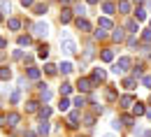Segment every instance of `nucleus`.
<instances>
[{
  "label": "nucleus",
  "mask_w": 151,
  "mask_h": 137,
  "mask_svg": "<svg viewBox=\"0 0 151 137\" xmlns=\"http://www.w3.org/2000/svg\"><path fill=\"white\" fill-rule=\"evenodd\" d=\"M130 65H132V60L128 58V56H121V58H119L116 63H114L112 72H114V75H123V72H126V70H128Z\"/></svg>",
  "instance_id": "obj_1"
},
{
  "label": "nucleus",
  "mask_w": 151,
  "mask_h": 137,
  "mask_svg": "<svg viewBox=\"0 0 151 137\" xmlns=\"http://www.w3.org/2000/svg\"><path fill=\"white\" fill-rule=\"evenodd\" d=\"M60 49L68 54V56H72L77 51V44H75V39H70V37H60Z\"/></svg>",
  "instance_id": "obj_2"
},
{
  "label": "nucleus",
  "mask_w": 151,
  "mask_h": 137,
  "mask_svg": "<svg viewBox=\"0 0 151 137\" xmlns=\"http://www.w3.org/2000/svg\"><path fill=\"white\" fill-rule=\"evenodd\" d=\"M35 35L37 37H47L49 35V23H35Z\"/></svg>",
  "instance_id": "obj_3"
},
{
  "label": "nucleus",
  "mask_w": 151,
  "mask_h": 137,
  "mask_svg": "<svg viewBox=\"0 0 151 137\" xmlns=\"http://www.w3.org/2000/svg\"><path fill=\"white\" fill-rule=\"evenodd\" d=\"M77 88H79L81 93H88V91L93 88V81H88V79H79V81H77Z\"/></svg>",
  "instance_id": "obj_4"
},
{
  "label": "nucleus",
  "mask_w": 151,
  "mask_h": 137,
  "mask_svg": "<svg viewBox=\"0 0 151 137\" xmlns=\"http://www.w3.org/2000/svg\"><path fill=\"white\" fill-rule=\"evenodd\" d=\"M77 30H81V33H88L91 30V23L86 19H77Z\"/></svg>",
  "instance_id": "obj_5"
},
{
  "label": "nucleus",
  "mask_w": 151,
  "mask_h": 137,
  "mask_svg": "<svg viewBox=\"0 0 151 137\" xmlns=\"http://www.w3.org/2000/svg\"><path fill=\"white\" fill-rule=\"evenodd\" d=\"M98 28H100V30H105V33H107V30H109V28H112V21L107 19V16H102V19H98Z\"/></svg>",
  "instance_id": "obj_6"
},
{
  "label": "nucleus",
  "mask_w": 151,
  "mask_h": 137,
  "mask_svg": "<svg viewBox=\"0 0 151 137\" xmlns=\"http://www.w3.org/2000/svg\"><path fill=\"white\" fill-rule=\"evenodd\" d=\"M105 77H107V72L102 67H95L93 70V81H105Z\"/></svg>",
  "instance_id": "obj_7"
},
{
  "label": "nucleus",
  "mask_w": 151,
  "mask_h": 137,
  "mask_svg": "<svg viewBox=\"0 0 151 137\" xmlns=\"http://www.w3.org/2000/svg\"><path fill=\"white\" fill-rule=\"evenodd\" d=\"M121 107H123V109L135 107V98H132V95H123V98H121Z\"/></svg>",
  "instance_id": "obj_8"
},
{
  "label": "nucleus",
  "mask_w": 151,
  "mask_h": 137,
  "mask_svg": "<svg viewBox=\"0 0 151 137\" xmlns=\"http://www.w3.org/2000/svg\"><path fill=\"white\" fill-rule=\"evenodd\" d=\"M68 121H70V123H68L70 128H77V126H79V112H70Z\"/></svg>",
  "instance_id": "obj_9"
},
{
  "label": "nucleus",
  "mask_w": 151,
  "mask_h": 137,
  "mask_svg": "<svg viewBox=\"0 0 151 137\" xmlns=\"http://www.w3.org/2000/svg\"><path fill=\"white\" fill-rule=\"evenodd\" d=\"M58 67H60V72H63V75H70V72H72V70H75V67H72V63H70V60H63V63H60V65H58Z\"/></svg>",
  "instance_id": "obj_10"
},
{
  "label": "nucleus",
  "mask_w": 151,
  "mask_h": 137,
  "mask_svg": "<svg viewBox=\"0 0 151 137\" xmlns=\"http://www.w3.org/2000/svg\"><path fill=\"white\" fill-rule=\"evenodd\" d=\"M19 121H21V116L17 112H9V114H7V123H9V126H17Z\"/></svg>",
  "instance_id": "obj_11"
},
{
  "label": "nucleus",
  "mask_w": 151,
  "mask_h": 137,
  "mask_svg": "<svg viewBox=\"0 0 151 137\" xmlns=\"http://www.w3.org/2000/svg\"><path fill=\"white\" fill-rule=\"evenodd\" d=\"M132 114H135V116H142V114H147L144 105H142V102H135V107H132Z\"/></svg>",
  "instance_id": "obj_12"
},
{
  "label": "nucleus",
  "mask_w": 151,
  "mask_h": 137,
  "mask_svg": "<svg viewBox=\"0 0 151 137\" xmlns=\"http://www.w3.org/2000/svg\"><path fill=\"white\" fill-rule=\"evenodd\" d=\"M40 95H42V100H51V91L44 84H40Z\"/></svg>",
  "instance_id": "obj_13"
},
{
  "label": "nucleus",
  "mask_w": 151,
  "mask_h": 137,
  "mask_svg": "<svg viewBox=\"0 0 151 137\" xmlns=\"http://www.w3.org/2000/svg\"><path fill=\"white\" fill-rule=\"evenodd\" d=\"M37 133H40V135H44V137L49 135V121H42V123H40V126H37Z\"/></svg>",
  "instance_id": "obj_14"
},
{
  "label": "nucleus",
  "mask_w": 151,
  "mask_h": 137,
  "mask_svg": "<svg viewBox=\"0 0 151 137\" xmlns=\"http://www.w3.org/2000/svg\"><path fill=\"white\" fill-rule=\"evenodd\" d=\"M37 105L40 102H35V100H28V102H26V112H40Z\"/></svg>",
  "instance_id": "obj_15"
},
{
  "label": "nucleus",
  "mask_w": 151,
  "mask_h": 137,
  "mask_svg": "<svg viewBox=\"0 0 151 137\" xmlns=\"http://www.w3.org/2000/svg\"><path fill=\"white\" fill-rule=\"evenodd\" d=\"M70 19H72V12L70 9H63L60 12V23H70Z\"/></svg>",
  "instance_id": "obj_16"
},
{
  "label": "nucleus",
  "mask_w": 151,
  "mask_h": 137,
  "mask_svg": "<svg viewBox=\"0 0 151 137\" xmlns=\"http://www.w3.org/2000/svg\"><path fill=\"white\" fill-rule=\"evenodd\" d=\"M7 26H9V30H19V28H21V19H9V21H7Z\"/></svg>",
  "instance_id": "obj_17"
},
{
  "label": "nucleus",
  "mask_w": 151,
  "mask_h": 137,
  "mask_svg": "<svg viewBox=\"0 0 151 137\" xmlns=\"http://www.w3.org/2000/svg\"><path fill=\"white\" fill-rule=\"evenodd\" d=\"M100 58H102V60H107V63H109V60H114V51H112V49H105V51L100 54Z\"/></svg>",
  "instance_id": "obj_18"
},
{
  "label": "nucleus",
  "mask_w": 151,
  "mask_h": 137,
  "mask_svg": "<svg viewBox=\"0 0 151 137\" xmlns=\"http://www.w3.org/2000/svg\"><path fill=\"white\" fill-rule=\"evenodd\" d=\"M102 12H105V14H114V12H116V7H114L112 2H102Z\"/></svg>",
  "instance_id": "obj_19"
},
{
  "label": "nucleus",
  "mask_w": 151,
  "mask_h": 137,
  "mask_svg": "<svg viewBox=\"0 0 151 137\" xmlns=\"http://www.w3.org/2000/svg\"><path fill=\"white\" fill-rule=\"evenodd\" d=\"M70 93H72V84H63V86H60V95L65 98V95H70Z\"/></svg>",
  "instance_id": "obj_20"
},
{
  "label": "nucleus",
  "mask_w": 151,
  "mask_h": 137,
  "mask_svg": "<svg viewBox=\"0 0 151 137\" xmlns=\"http://www.w3.org/2000/svg\"><path fill=\"white\" fill-rule=\"evenodd\" d=\"M37 56L40 58H47V56H49V47H47V44H42V47L37 49Z\"/></svg>",
  "instance_id": "obj_21"
},
{
  "label": "nucleus",
  "mask_w": 151,
  "mask_h": 137,
  "mask_svg": "<svg viewBox=\"0 0 151 137\" xmlns=\"http://www.w3.org/2000/svg\"><path fill=\"white\" fill-rule=\"evenodd\" d=\"M70 105H72V102H70L68 98H60V105H58V109H60V112H68V107H70Z\"/></svg>",
  "instance_id": "obj_22"
},
{
  "label": "nucleus",
  "mask_w": 151,
  "mask_h": 137,
  "mask_svg": "<svg viewBox=\"0 0 151 137\" xmlns=\"http://www.w3.org/2000/svg\"><path fill=\"white\" fill-rule=\"evenodd\" d=\"M40 116H42V121L49 118V116H51V107H40Z\"/></svg>",
  "instance_id": "obj_23"
},
{
  "label": "nucleus",
  "mask_w": 151,
  "mask_h": 137,
  "mask_svg": "<svg viewBox=\"0 0 151 137\" xmlns=\"http://www.w3.org/2000/svg\"><path fill=\"white\" fill-rule=\"evenodd\" d=\"M75 14H79V19H81V16L86 14V7H84L81 2H77V5H75Z\"/></svg>",
  "instance_id": "obj_24"
},
{
  "label": "nucleus",
  "mask_w": 151,
  "mask_h": 137,
  "mask_svg": "<svg viewBox=\"0 0 151 137\" xmlns=\"http://www.w3.org/2000/svg\"><path fill=\"white\" fill-rule=\"evenodd\" d=\"M0 79H12V70L9 67H0Z\"/></svg>",
  "instance_id": "obj_25"
},
{
  "label": "nucleus",
  "mask_w": 151,
  "mask_h": 137,
  "mask_svg": "<svg viewBox=\"0 0 151 137\" xmlns=\"http://www.w3.org/2000/svg\"><path fill=\"white\" fill-rule=\"evenodd\" d=\"M112 37L116 39V42H123V37H126V35H123V30H121V28H116V30L112 33Z\"/></svg>",
  "instance_id": "obj_26"
},
{
  "label": "nucleus",
  "mask_w": 151,
  "mask_h": 137,
  "mask_svg": "<svg viewBox=\"0 0 151 137\" xmlns=\"http://www.w3.org/2000/svg\"><path fill=\"white\" fill-rule=\"evenodd\" d=\"M123 88H126V91H132V88H135V79H123Z\"/></svg>",
  "instance_id": "obj_27"
},
{
  "label": "nucleus",
  "mask_w": 151,
  "mask_h": 137,
  "mask_svg": "<svg viewBox=\"0 0 151 137\" xmlns=\"http://www.w3.org/2000/svg\"><path fill=\"white\" fill-rule=\"evenodd\" d=\"M119 12H123V14H128V12H130V5H128L126 0H121V2H119Z\"/></svg>",
  "instance_id": "obj_28"
},
{
  "label": "nucleus",
  "mask_w": 151,
  "mask_h": 137,
  "mask_svg": "<svg viewBox=\"0 0 151 137\" xmlns=\"http://www.w3.org/2000/svg\"><path fill=\"white\" fill-rule=\"evenodd\" d=\"M126 26H128V30H130L132 35H137V30H139V26H137V23H135V21H128V23H126Z\"/></svg>",
  "instance_id": "obj_29"
},
{
  "label": "nucleus",
  "mask_w": 151,
  "mask_h": 137,
  "mask_svg": "<svg viewBox=\"0 0 151 137\" xmlns=\"http://www.w3.org/2000/svg\"><path fill=\"white\" fill-rule=\"evenodd\" d=\"M37 77H40L37 67H28V79H37Z\"/></svg>",
  "instance_id": "obj_30"
},
{
  "label": "nucleus",
  "mask_w": 151,
  "mask_h": 137,
  "mask_svg": "<svg viewBox=\"0 0 151 137\" xmlns=\"http://www.w3.org/2000/svg\"><path fill=\"white\" fill-rule=\"evenodd\" d=\"M44 72H47V75H56V65H54V63H47V65H44Z\"/></svg>",
  "instance_id": "obj_31"
},
{
  "label": "nucleus",
  "mask_w": 151,
  "mask_h": 137,
  "mask_svg": "<svg viewBox=\"0 0 151 137\" xmlns=\"http://www.w3.org/2000/svg\"><path fill=\"white\" fill-rule=\"evenodd\" d=\"M9 9H12L9 0H2V2H0V12H9Z\"/></svg>",
  "instance_id": "obj_32"
},
{
  "label": "nucleus",
  "mask_w": 151,
  "mask_h": 137,
  "mask_svg": "<svg viewBox=\"0 0 151 137\" xmlns=\"http://www.w3.org/2000/svg\"><path fill=\"white\" fill-rule=\"evenodd\" d=\"M19 44L21 47H28V44H30V37H28V35H19Z\"/></svg>",
  "instance_id": "obj_33"
},
{
  "label": "nucleus",
  "mask_w": 151,
  "mask_h": 137,
  "mask_svg": "<svg viewBox=\"0 0 151 137\" xmlns=\"http://www.w3.org/2000/svg\"><path fill=\"white\" fill-rule=\"evenodd\" d=\"M112 128H114V130H121V128H123V121H121V118H114V121H112Z\"/></svg>",
  "instance_id": "obj_34"
},
{
  "label": "nucleus",
  "mask_w": 151,
  "mask_h": 137,
  "mask_svg": "<svg viewBox=\"0 0 151 137\" xmlns=\"http://www.w3.org/2000/svg\"><path fill=\"white\" fill-rule=\"evenodd\" d=\"M75 105H77V107H84V105H86V98H84V95H77V98H75Z\"/></svg>",
  "instance_id": "obj_35"
},
{
  "label": "nucleus",
  "mask_w": 151,
  "mask_h": 137,
  "mask_svg": "<svg viewBox=\"0 0 151 137\" xmlns=\"http://www.w3.org/2000/svg\"><path fill=\"white\" fill-rule=\"evenodd\" d=\"M135 16H137L139 21H144L147 19V12H144V9H135Z\"/></svg>",
  "instance_id": "obj_36"
},
{
  "label": "nucleus",
  "mask_w": 151,
  "mask_h": 137,
  "mask_svg": "<svg viewBox=\"0 0 151 137\" xmlns=\"http://www.w3.org/2000/svg\"><path fill=\"white\" fill-rule=\"evenodd\" d=\"M35 14H47V5H37L35 7Z\"/></svg>",
  "instance_id": "obj_37"
},
{
  "label": "nucleus",
  "mask_w": 151,
  "mask_h": 137,
  "mask_svg": "<svg viewBox=\"0 0 151 137\" xmlns=\"http://www.w3.org/2000/svg\"><path fill=\"white\" fill-rule=\"evenodd\" d=\"M107 100H109V102H112V100H116V91H114V88H109V91H107Z\"/></svg>",
  "instance_id": "obj_38"
},
{
  "label": "nucleus",
  "mask_w": 151,
  "mask_h": 137,
  "mask_svg": "<svg viewBox=\"0 0 151 137\" xmlns=\"http://www.w3.org/2000/svg\"><path fill=\"white\" fill-rule=\"evenodd\" d=\"M84 121H86V126H88V128H91V126H93V123H95V116H91V114H88V116L84 118Z\"/></svg>",
  "instance_id": "obj_39"
},
{
  "label": "nucleus",
  "mask_w": 151,
  "mask_h": 137,
  "mask_svg": "<svg viewBox=\"0 0 151 137\" xmlns=\"http://www.w3.org/2000/svg\"><path fill=\"white\" fill-rule=\"evenodd\" d=\"M137 77H142V67H135L132 70V79H137Z\"/></svg>",
  "instance_id": "obj_40"
},
{
  "label": "nucleus",
  "mask_w": 151,
  "mask_h": 137,
  "mask_svg": "<svg viewBox=\"0 0 151 137\" xmlns=\"http://www.w3.org/2000/svg\"><path fill=\"white\" fill-rule=\"evenodd\" d=\"M142 37H144V42H151V30H144V33H142Z\"/></svg>",
  "instance_id": "obj_41"
},
{
  "label": "nucleus",
  "mask_w": 151,
  "mask_h": 137,
  "mask_svg": "<svg viewBox=\"0 0 151 137\" xmlns=\"http://www.w3.org/2000/svg\"><path fill=\"white\" fill-rule=\"evenodd\" d=\"M142 86H147V88H151V77H144V79H142Z\"/></svg>",
  "instance_id": "obj_42"
},
{
  "label": "nucleus",
  "mask_w": 151,
  "mask_h": 137,
  "mask_svg": "<svg viewBox=\"0 0 151 137\" xmlns=\"http://www.w3.org/2000/svg\"><path fill=\"white\" fill-rule=\"evenodd\" d=\"M95 37H98V39H102V37H107V33H105V30H100V28H98V33H95Z\"/></svg>",
  "instance_id": "obj_43"
},
{
  "label": "nucleus",
  "mask_w": 151,
  "mask_h": 137,
  "mask_svg": "<svg viewBox=\"0 0 151 137\" xmlns=\"http://www.w3.org/2000/svg\"><path fill=\"white\" fill-rule=\"evenodd\" d=\"M21 100V95H19V91H17V93H12V102H14V105H17V102H19Z\"/></svg>",
  "instance_id": "obj_44"
},
{
  "label": "nucleus",
  "mask_w": 151,
  "mask_h": 137,
  "mask_svg": "<svg viewBox=\"0 0 151 137\" xmlns=\"http://www.w3.org/2000/svg\"><path fill=\"white\" fill-rule=\"evenodd\" d=\"M33 2H35V0H21V5H23V7H30Z\"/></svg>",
  "instance_id": "obj_45"
},
{
  "label": "nucleus",
  "mask_w": 151,
  "mask_h": 137,
  "mask_svg": "<svg viewBox=\"0 0 151 137\" xmlns=\"http://www.w3.org/2000/svg\"><path fill=\"white\" fill-rule=\"evenodd\" d=\"M23 137H37V135H35V133H30V130H26V133H23Z\"/></svg>",
  "instance_id": "obj_46"
},
{
  "label": "nucleus",
  "mask_w": 151,
  "mask_h": 137,
  "mask_svg": "<svg viewBox=\"0 0 151 137\" xmlns=\"http://www.w3.org/2000/svg\"><path fill=\"white\" fill-rule=\"evenodd\" d=\"M5 44H7V39H5V37H0V49H2Z\"/></svg>",
  "instance_id": "obj_47"
},
{
  "label": "nucleus",
  "mask_w": 151,
  "mask_h": 137,
  "mask_svg": "<svg viewBox=\"0 0 151 137\" xmlns=\"http://www.w3.org/2000/svg\"><path fill=\"white\" fill-rule=\"evenodd\" d=\"M144 137H151V130H144Z\"/></svg>",
  "instance_id": "obj_48"
},
{
  "label": "nucleus",
  "mask_w": 151,
  "mask_h": 137,
  "mask_svg": "<svg viewBox=\"0 0 151 137\" xmlns=\"http://www.w3.org/2000/svg\"><path fill=\"white\" fill-rule=\"evenodd\" d=\"M2 121H7V116H2V114H0V123H2Z\"/></svg>",
  "instance_id": "obj_49"
},
{
  "label": "nucleus",
  "mask_w": 151,
  "mask_h": 137,
  "mask_svg": "<svg viewBox=\"0 0 151 137\" xmlns=\"http://www.w3.org/2000/svg\"><path fill=\"white\" fill-rule=\"evenodd\" d=\"M68 2H70V0H60V5H68Z\"/></svg>",
  "instance_id": "obj_50"
},
{
  "label": "nucleus",
  "mask_w": 151,
  "mask_h": 137,
  "mask_svg": "<svg viewBox=\"0 0 151 137\" xmlns=\"http://www.w3.org/2000/svg\"><path fill=\"white\" fill-rule=\"evenodd\" d=\"M147 116H149V118H151V109H147Z\"/></svg>",
  "instance_id": "obj_51"
},
{
  "label": "nucleus",
  "mask_w": 151,
  "mask_h": 137,
  "mask_svg": "<svg viewBox=\"0 0 151 137\" xmlns=\"http://www.w3.org/2000/svg\"><path fill=\"white\" fill-rule=\"evenodd\" d=\"M88 2H91V5H93V2H98V0H88Z\"/></svg>",
  "instance_id": "obj_52"
},
{
  "label": "nucleus",
  "mask_w": 151,
  "mask_h": 137,
  "mask_svg": "<svg viewBox=\"0 0 151 137\" xmlns=\"http://www.w3.org/2000/svg\"><path fill=\"white\" fill-rule=\"evenodd\" d=\"M102 137H114V135H102Z\"/></svg>",
  "instance_id": "obj_53"
},
{
  "label": "nucleus",
  "mask_w": 151,
  "mask_h": 137,
  "mask_svg": "<svg viewBox=\"0 0 151 137\" xmlns=\"http://www.w3.org/2000/svg\"><path fill=\"white\" fill-rule=\"evenodd\" d=\"M0 19H2V12H0Z\"/></svg>",
  "instance_id": "obj_54"
},
{
  "label": "nucleus",
  "mask_w": 151,
  "mask_h": 137,
  "mask_svg": "<svg viewBox=\"0 0 151 137\" xmlns=\"http://www.w3.org/2000/svg\"><path fill=\"white\" fill-rule=\"evenodd\" d=\"M149 26H151V21H149Z\"/></svg>",
  "instance_id": "obj_55"
},
{
  "label": "nucleus",
  "mask_w": 151,
  "mask_h": 137,
  "mask_svg": "<svg viewBox=\"0 0 151 137\" xmlns=\"http://www.w3.org/2000/svg\"><path fill=\"white\" fill-rule=\"evenodd\" d=\"M149 100H151V98H149Z\"/></svg>",
  "instance_id": "obj_56"
}]
</instances>
